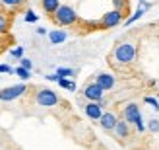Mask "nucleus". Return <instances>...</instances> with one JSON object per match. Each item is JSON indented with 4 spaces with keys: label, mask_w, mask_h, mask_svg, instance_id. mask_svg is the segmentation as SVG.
<instances>
[{
    "label": "nucleus",
    "mask_w": 159,
    "mask_h": 150,
    "mask_svg": "<svg viewBox=\"0 0 159 150\" xmlns=\"http://www.w3.org/2000/svg\"><path fill=\"white\" fill-rule=\"evenodd\" d=\"M136 57H138V51H136V45L134 43H118L113 49V53H111V60H115L113 66L132 65V62L136 60Z\"/></svg>",
    "instance_id": "obj_1"
},
{
    "label": "nucleus",
    "mask_w": 159,
    "mask_h": 150,
    "mask_svg": "<svg viewBox=\"0 0 159 150\" xmlns=\"http://www.w3.org/2000/svg\"><path fill=\"white\" fill-rule=\"evenodd\" d=\"M51 20L57 23V26H60V27H70V26H76L80 18H78L74 8H70L66 4H60L57 8V12L51 16Z\"/></svg>",
    "instance_id": "obj_2"
},
{
    "label": "nucleus",
    "mask_w": 159,
    "mask_h": 150,
    "mask_svg": "<svg viewBox=\"0 0 159 150\" xmlns=\"http://www.w3.org/2000/svg\"><path fill=\"white\" fill-rule=\"evenodd\" d=\"M58 101H60V98L52 90H49V88L35 90V104H39V105H43V107H54Z\"/></svg>",
    "instance_id": "obj_3"
},
{
    "label": "nucleus",
    "mask_w": 159,
    "mask_h": 150,
    "mask_svg": "<svg viewBox=\"0 0 159 150\" xmlns=\"http://www.w3.org/2000/svg\"><path fill=\"white\" fill-rule=\"evenodd\" d=\"M122 115H124V121L128 123V125H134L138 131H144V121H142V113H140V109H138V105L136 104H128L124 107V111H122Z\"/></svg>",
    "instance_id": "obj_4"
},
{
    "label": "nucleus",
    "mask_w": 159,
    "mask_h": 150,
    "mask_svg": "<svg viewBox=\"0 0 159 150\" xmlns=\"http://www.w3.org/2000/svg\"><path fill=\"white\" fill-rule=\"evenodd\" d=\"M124 20V14L120 10H113V12H107L103 18L97 22V29H109V27H115L118 26Z\"/></svg>",
    "instance_id": "obj_5"
},
{
    "label": "nucleus",
    "mask_w": 159,
    "mask_h": 150,
    "mask_svg": "<svg viewBox=\"0 0 159 150\" xmlns=\"http://www.w3.org/2000/svg\"><path fill=\"white\" fill-rule=\"evenodd\" d=\"M25 92H27L25 84H16V86H10V88H4L0 90V101H14L20 96H23Z\"/></svg>",
    "instance_id": "obj_6"
},
{
    "label": "nucleus",
    "mask_w": 159,
    "mask_h": 150,
    "mask_svg": "<svg viewBox=\"0 0 159 150\" xmlns=\"http://www.w3.org/2000/svg\"><path fill=\"white\" fill-rule=\"evenodd\" d=\"M84 96L89 99V101H103V96H105V90L101 88V86H97L95 82H91V84H87V86H84Z\"/></svg>",
    "instance_id": "obj_7"
},
{
    "label": "nucleus",
    "mask_w": 159,
    "mask_h": 150,
    "mask_svg": "<svg viewBox=\"0 0 159 150\" xmlns=\"http://www.w3.org/2000/svg\"><path fill=\"white\" fill-rule=\"evenodd\" d=\"M14 16L16 12L14 10H0V35H6L12 27V22H14Z\"/></svg>",
    "instance_id": "obj_8"
},
{
    "label": "nucleus",
    "mask_w": 159,
    "mask_h": 150,
    "mask_svg": "<svg viewBox=\"0 0 159 150\" xmlns=\"http://www.w3.org/2000/svg\"><path fill=\"white\" fill-rule=\"evenodd\" d=\"M95 84L97 86H101L103 90H113L115 88V84H116V80H115V76L113 74H107V72H101L99 76H97V80H95Z\"/></svg>",
    "instance_id": "obj_9"
},
{
    "label": "nucleus",
    "mask_w": 159,
    "mask_h": 150,
    "mask_svg": "<svg viewBox=\"0 0 159 150\" xmlns=\"http://www.w3.org/2000/svg\"><path fill=\"white\" fill-rule=\"evenodd\" d=\"M113 133H115V137H116V138H122V140H126V138L130 137V125L126 123L124 119H122V121H116V125H115Z\"/></svg>",
    "instance_id": "obj_10"
},
{
    "label": "nucleus",
    "mask_w": 159,
    "mask_h": 150,
    "mask_svg": "<svg viewBox=\"0 0 159 150\" xmlns=\"http://www.w3.org/2000/svg\"><path fill=\"white\" fill-rule=\"evenodd\" d=\"M116 115L115 113H111V111H107V113H103L101 117H99V123H101V127L105 129V131H113L115 129V125H116Z\"/></svg>",
    "instance_id": "obj_11"
},
{
    "label": "nucleus",
    "mask_w": 159,
    "mask_h": 150,
    "mask_svg": "<svg viewBox=\"0 0 159 150\" xmlns=\"http://www.w3.org/2000/svg\"><path fill=\"white\" fill-rule=\"evenodd\" d=\"M85 115L89 117V119H99L103 115V109H101L99 101H89V104L85 105Z\"/></svg>",
    "instance_id": "obj_12"
},
{
    "label": "nucleus",
    "mask_w": 159,
    "mask_h": 150,
    "mask_svg": "<svg viewBox=\"0 0 159 150\" xmlns=\"http://www.w3.org/2000/svg\"><path fill=\"white\" fill-rule=\"evenodd\" d=\"M58 6H60V0H41V8L47 16H52Z\"/></svg>",
    "instance_id": "obj_13"
},
{
    "label": "nucleus",
    "mask_w": 159,
    "mask_h": 150,
    "mask_svg": "<svg viewBox=\"0 0 159 150\" xmlns=\"http://www.w3.org/2000/svg\"><path fill=\"white\" fill-rule=\"evenodd\" d=\"M0 2H2L4 8H10L14 12H20V10H23V6H25V0H0Z\"/></svg>",
    "instance_id": "obj_14"
},
{
    "label": "nucleus",
    "mask_w": 159,
    "mask_h": 150,
    "mask_svg": "<svg viewBox=\"0 0 159 150\" xmlns=\"http://www.w3.org/2000/svg\"><path fill=\"white\" fill-rule=\"evenodd\" d=\"M115 4V10H120L124 16L128 14V0H113Z\"/></svg>",
    "instance_id": "obj_15"
},
{
    "label": "nucleus",
    "mask_w": 159,
    "mask_h": 150,
    "mask_svg": "<svg viewBox=\"0 0 159 150\" xmlns=\"http://www.w3.org/2000/svg\"><path fill=\"white\" fill-rule=\"evenodd\" d=\"M66 39V31H52L51 33V41L52 43H62Z\"/></svg>",
    "instance_id": "obj_16"
},
{
    "label": "nucleus",
    "mask_w": 159,
    "mask_h": 150,
    "mask_svg": "<svg viewBox=\"0 0 159 150\" xmlns=\"http://www.w3.org/2000/svg\"><path fill=\"white\" fill-rule=\"evenodd\" d=\"M62 88H66V90H70V92H74L76 90V84L74 82H70V80H66V78H62V76H58V80H57Z\"/></svg>",
    "instance_id": "obj_17"
},
{
    "label": "nucleus",
    "mask_w": 159,
    "mask_h": 150,
    "mask_svg": "<svg viewBox=\"0 0 159 150\" xmlns=\"http://www.w3.org/2000/svg\"><path fill=\"white\" fill-rule=\"evenodd\" d=\"M14 72L18 74L20 78H23V80H27V78H29V70H27V68H23V66H18V68L14 70Z\"/></svg>",
    "instance_id": "obj_18"
},
{
    "label": "nucleus",
    "mask_w": 159,
    "mask_h": 150,
    "mask_svg": "<svg viewBox=\"0 0 159 150\" xmlns=\"http://www.w3.org/2000/svg\"><path fill=\"white\" fill-rule=\"evenodd\" d=\"M58 76H74V70L72 68H58Z\"/></svg>",
    "instance_id": "obj_19"
},
{
    "label": "nucleus",
    "mask_w": 159,
    "mask_h": 150,
    "mask_svg": "<svg viewBox=\"0 0 159 150\" xmlns=\"http://www.w3.org/2000/svg\"><path fill=\"white\" fill-rule=\"evenodd\" d=\"M14 68L10 65H0V74H12Z\"/></svg>",
    "instance_id": "obj_20"
},
{
    "label": "nucleus",
    "mask_w": 159,
    "mask_h": 150,
    "mask_svg": "<svg viewBox=\"0 0 159 150\" xmlns=\"http://www.w3.org/2000/svg\"><path fill=\"white\" fill-rule=\"evenodd\" d=\"M25 22H29V23H33V22H37V16L31 12V10H27L25 12Z\"/></svg>",
    "instance_id": "obj_21"
},
{
    "label": "nucleus",
    "mask_w": 159,
    "mask_h": 150,
    "mask_svg": "<svg viewBox=\"0 0 159 150\" xmlns=\"http://www.w3.org/2000/svg\"><path fill=\"white\" fill-rule=\"evenodd\" d=\"M149 131H153V133H159V121H149Z\"/></svg>",
    "instance_id": "obj_22"
},
{
    "label": "nucleus",
    "mask_w": 159,
    "mask_h": 150,
    "mask_svg": "<svg viewBox=\"0 0 159 150\" xmlns=\"http://www.w3.org/2000/svg\"><path fill=\"white\" fill-rule=\"evenodd\" d=\"M21 55H23V49H21V47H18V49L12 51V57H21Z\"/></svg>",
    "instance_id": "obj_23"
},
{
    "label": "nucleus",
    "mask_w": 159,
    "mask_h": 150,
    "mask_svg": "<svg viewBox=\"0 0 159 150\" xmlns=\"http://www.w3.org/2000/svg\"><path fill=\"white\" fill-rule=\"evenodd\" d=\"M21 66H23V68H27V70H31V60L23 59V60H21Z\"/></svg>",
    "instance_id": "obj_24"
},
{
    "label": "nucleus",
    "mask_w": 159,
    "mask_h": 150,
    "mask_svg": "<svg viewBox=\"0 0 159 150\" xmlns=\"http://www.w3.org/2000/svg\"><path fill=\"white\" fill-rule=\"evenodd\" d=\"M146 101H148V104H152L153 107H159V105H157V101H155L153 98H146Z\"/></svg>",
    "instance_id": "obj_25"
},
{
    "label": "nucleus",
    "mask_w": 159,
    "mask_h": 150,
    "mask_svg": "<svg viewBox=\"0 0 159 150\" xmlns=\"http://www.w3.org/2000/svg\"><path fill=\"white\" fill-rule=\"evenodd\" d=\"M0 10H4V6H2V2H0Z\"/></svg>",
    "instance_id": "obj_26"
}]
</instances>
